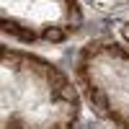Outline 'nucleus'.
<instances>
[{"label":"nucleus","instance_id":"nucleus-1","mask_svg":"<svg viewBox=\"0 0 129 129\" xmlns=\"http://www.w3.org/2000/svg\"><path fill=\"white\" fill-rule=\"evenodd\" d=\"M3 31H5V34H13V36H18L21 41H34L36 39V34H34V31H31V28H23V26H18L16 23V21H3Z\"/></svg>","mask_w":129,"mask_h":129},{"label":"nucleus","instance_id":"nucleus-2","mask_svg":"<svg viewBox=\"0 0 129 129\" xmlns=\"http://www.w3.org/2000/svg\"><path fill=\"white\" fill-rule=\"evenodd\" d=\"M52 95L67 101V103H78V90H75V85H70V83L62 85V88H57V90H52Z\"/></svg>","mask_w":129,"mask_h":129},{"label":"nucleus","instance_id":"nucleus-3","mask_svg":"<svg viewBox=\"0 0 129 129\" xmlns=\"http://www.w3.org/2000/svg\"><path fill=\"white\" fill-rule=\"evenodd\" d=\"M41 36H44L47 41H52V44H59V41L64 39V31H62L59 26H47V28H44V34H41Z\"/></svg>","mask_w":129,"mask_h":129},{"label":"nucleus","instance_id":"nucleus-4","mask_svg":"<svg viewBox=\"0 0 129 129\" xmlns=\"http://www.w3.org/2000/svg\"><path fill=\"white\" fill-rule=\"evenodd\" d=\"M64 3H67V13L72 16V21H75V26H78L80 21H83V16H80V8H78V3H75V0H64Z\"/></svg>","mask_w":129,"mask_h":129},{"label":"nucleus","instance_id":"nucleus-5","mask_svg":"<svg viewBox=\"0 0 129 129\" xmlns=\"http://www.w3.org/2000/svg\"><path fill=\"white\" fill-rule=\"evenodd\" d=\"M98 49H101L98 44H88V47L83 49V59H85V57H93V54H95V52H98Z\"/></svg>","mask_w":129,"mask_h":129},{"label":"nucleus","instance_id":"nucleus-6","mask_svg":"<svg viewBox=\"0 0 129 129\" xmlns=\"http://www.w3.org/2000/svg\"><path fill=\"white\" fill-rule=\"evenodd\" d=\"M49 129H72V124L70 121H57V124H52Z\"/></svg>","mask_w":129,"mask_h":129}]
</instances>
